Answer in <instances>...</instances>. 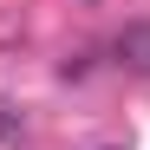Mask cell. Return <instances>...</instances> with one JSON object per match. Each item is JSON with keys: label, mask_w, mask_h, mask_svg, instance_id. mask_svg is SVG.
Returning a JSON list of instances; mask_svg holds the SVG:
<instances>
[{"label": "cell", "mask_w": 150, "mask_h": 150, "mask_svg": "<svg viewBox=\"0 0 150 150\" xmlns=\"http://www.w3.org/2000/svg\"><path fill=\"white\" fill-rule=\"evenodd\" d=\"M117 59L131 65V72H150V26H124V39H117Z\"/></svg>", "instance_id": "1"}]
</instances>
